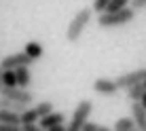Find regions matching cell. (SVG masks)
<instances>
[{"label": "cell", "instance_id": "cell-2", "mask_svg": "<svg viewBox=\"0 0 146 131\" xmlns=\"http://www.w3.org/2000/svg\"><path fill=\"white\" fill-rule=\"evenodd\" d=\"M93 13H95L93 9H80V11L72 17V21H70L68 28H66V40L68 42H76L80 38V34L85 32V28L91 23Z\"/></svg>", "mask_w": 146, "mask_h": 131}, {"label": "cell", "instance_id": "cell-9", "mask_svg": "<svg viewBox=\"0 0 146 131\" xmlns=\"http://www.w3.org/2000/svg\"><path fill=\"white\" fill-rule=\"evenodd\" d=\"M64 120H66V116H64L62 112H55V110H53V112H49L47 116H42L38 123H40L42 129H51V127H55V125H62Z\"/></svg>", "mask_w": 146, "mask_h": 131}, {"label": "cell", "instance_id": "cell-25", "mask_svg": "<svg viewBox=\"0 0 146 131\" xmlns=\"http://www.w3.org/2000/svg\"><path fill=\"white\" fill-rule=\"evenodd\" d=\"M140 102H142V106H144V108H146V93L142 95V99H140Z\"/></svg>", "mask_w": 146, "mask_h": 131}, {"label": "cell", "instance_id": "cell-3", "mask_svg": "<svg viewBox=\"0 0 146 131\" xmlns=\"http://www.w3.org/2000/svg\"><path fill=\"white\" fill-rule=\"evenodd\" d=\"M93 112V102L91 99H80L74 108V114H72V120L68 125V131H78L83 129V125L89 120V114Z\"/></svg>", "mask_w": 146, "mask_h": 131}, {"label": "cell", "instance_id": "cell-4", "mask_svg": "<svg viewBox=\"0 0 146 131\" xmlns=\"http://www.w3.org/2000/svg\"><path fill=\"white\" fill-rule=\"evenodd\" d=\"M34 64V59L30 57V55L26 51H21V53H13V55H7L4 59H0V66H2L4 70H15V68H19V66H32Z\"/></svg>", "mask_w": 146, "mask_h": 131}, {"label": "cell", "instance_id": "cell-23", "mask_svg": "<svg viewBox=\"0 0 146 131\" xmlns=\"http://www.w3.org/2000/svg\"><path fill=\"white\" fill-rule=\"evenodd\" d=\"M131 7L135 11H142V9H146V0H131Z\"/></svg>", "mask_w": 146, "mask_h": 131}, {"label": "cell", "instance_id": "cell-8", "mask_svg": "<svg viewBox=\"0 0 146 131\" xmlns=\"http://www.w3.org/2000/svg\"><path fill=\"white\" fill-rule=\"evenodd\" d=\"M131 116L135 118L138 129L146 131V108L142 106V102H131Z\"/></svg>", "mask_w": 146, "mask_h": 131}, {"label": "cell", "instance_id": "cell-22", "mask_svg": "<svg viewBox=\"0 0 146 131\" xmlns=\"http://www.w3.org/2000/svg\"><path fill=\"white\" fill-rule=\"evenodd\" d=\"M38 129H42L40 123H23L21 125V131H38Z\"/></svg>", "mask_w": 146, "mask_h": 131}, {"label": "cell", "instance_id": "cell-24", "mask_svg": "<svg viewBox=\"0 0 146 131\" xmlns=\"http://www.w3.org/2000/svg\"><path fill=\"white\" fill-rule=\"evenodd\" d=\"M4 89V68L0 66V91Z\"/></svg>", "mask_w": 146, "mask_h": 131}, {"label": "cell", "instance_id": "cell-14", "mask_svg": "<svg viewBox=\"0 0 146 131\" xmlns=\"http://www.w3.org/2000/svg\"><path fill=\"white\" fill-rule=\"evenodd\" d=\"M112 129H117V131H133V129H138V125H135L133 116H121L117 123H114Z\"/></svg>", "mask_w": 146, "mask_h": 131}, {"label": "cell", "instance_id": "cell-5", "mask_svg": "<svg viewBox=\"0 0 146 131\" xmlns=\"http://www.w3.org/2000/svg\"><path fill=\"white\" fill-rule=\"evenodd\" d=\"M93 91L100 93V95H108V97H112V95H117V93L121 91V87H119L117 80H110V78H106V76H100V78L93 83Z\"/></svg>", "mask_w": 146, "mask_h": 131}, {"label": "cell", "instance_id": "cell-17", "mask_svg": "<svg viewBox=\"0 0 146 131\" xmlns=\"http://www.w3.org/2000/svg\"><path fill=\"white\" fill-rule=\"evenodd\" d=\"M34 108L38 110L40 118H42V116H47L49 112H53V110H55V106H53V102H49V99H44V102H38L36 106H34Z\"/></svg>", "mask_w": 146, "mask_h": 131}, {"label": "cell", "instance_id": "cell-6", "mask_svg": "<svg viewBox=\"0 0 146 131\" xmlns=\"http://www.w3.org/2000/svg\"><path fill=\"white\" fill-rule=\"evenodd\" d=\"M144 78H146V68H142V70H131V72L121 74V76H117V83H119V87H121V89H125V91H127L131 85L142 83Z\"/></svg>", "mask_w": 146, "mask_h": 131}, {"label": "cell", "instance_id": "cell-7", "mask_svg": "<svg viewBox=\"0 0 146 131\" xmlns=\"http://www.w3.org/2000/svg\"><path fill=\"white\" fill-rule=\"evenodd\" d=\"M0 95L11 97V99H19V102H26V104H32V99H34V93L23 87H4L0 91Z\"/></svg>", "mask_w": 146, "mask_h": 131}, {"label": "cell", "instance_id": "cell-1", "mask_svg": "<svg viewBox=\"0 0 146 131\" xmlns=\"http://www.w3.org/2000/svg\"><path fill=\"white\" fill-rule=\"evenodd\" d=\"M135 9L129 7L121 9V11H104L98 15V26L100 28H119V26H127L135 19Z\"/></svg>", "mask_w": 146, "mask_h": 131}, {"label": "cell", "instance_id": "cell-11", "mask_svg": "<svg viewBox=\"0 0 146 131\" xmlns=\"http://www.w3.org/2000/svg\"><path fill=\"white\" fill-rule=\"evenodd\" d=\"M15 72H17V87L30 89V85H32V74H30V66H19V68H15Z\"/></svg>", "mask_w": 146, "mask_h": 131}, {"label": "cell", "instance_id": "cell-20", "mask_svg": "<svg viewBox=\"0 0 146 131\" xmlns=\"http://www.w3.org/2000/svg\"><path fill=\"white\" fill-rule=\"evenodd\" d=\"M106 129H108L106 125H98V123H91V120H87L83 125V131H106Z\"/></svg>", "mask_w": 146, "mask_h": 131}, {"label": "cell", "instance_id": "cell-21", "mask_svg": "<svg viewBox=\"0 0 146 131\" xmlns=\"http://www.w3.org/2000/svg\"><path fill=\"white\" fill-rule=\"evenodd\" d=\"M108 4H110V0H93V11L100 15L108 9Z\"/></svg>", "mask_w": 146, "mask_h": 131}, {"label": "cell", "instance_id": "cell-13", "mask_svg": "<svg viewBox=\"0 0 146 131\" xmlns=\"http://www.w3.org/2000/svg\"><path fill=\"white\" fill-rule=\"evenodd\" d=\"M23 51H26L30 57L36 62V59L42 57V53H44V49H42V44L38 42V40H30V42H26V47H23Z\"/></svg>", "mask_w": 146, "mask_h": 131}, {"label": "cell", "instance_id": "cell-18", "mask_svg": "<svg viewBox=\"0 0 146 131\" xmlns=\"http://www.w3.org/2000/svg\"><path fill=\"white\" fill-rule=\"evenodd\" d=\"M4 87H17V72L15 70H4Z\"/></svg>", "mask_w": 146, "mask_h": 131}, {"label": "cell", "instance_id": "cell-26", "mask_svg": "<svg viewBox=\"0 0 146 131\" xmlns=\"http://www.w3.org/2000/svg\"><path fill=\"white\" fill-rule=\"evenodd\" d=\"M144 11H146V9H144Z\"/></svg>", "mask_w": 146, "mask_h": 131}, {"label": "cell", "instance_id": "cell-19", "mask_svg": "<svg viewBox=\"0 0 146 131\" xmlns=\"http://www.w3.org/2000/svg\"><path fill=\"white\" fill-rule=\"evenodd\" d=\"M129 4H131V0H110V4H108L106 11H121V9L129 7Z\"/></svg>", "mask_w": 146, "mask_h": 131}, {"label": "cell", "instance_id": "cell-15", "mask_svg": "<svg viewBox=\"0 0 146 131\" xmlns=\"http://www.w3.org/2000/svg\"><path fill=\"white\" fill-rule=\"evenodd\" d=\"M144 93H146L144 80H142V83H135V85H131V87L127 89V95H129V99H131V102H140Z\"/></svg>", "mask_w": 146, "mask_h": 131}, {"label": "cell", "instance_id": "cell-12", "mask_svg": "<svg viewBox=\"0 0 146 131\" xmlns=\"http://www.w3.org/2000/svg\"><path fill=\"white\" fill-rule=\"evenodd\" d=\"M30 104L26 102H19V99H11V97H4L0 95V108H11V110H17V112H23Z\"/></svg>", "mask_w": 146, "mask_h": 131}, {"label": "cell", "instance_id": "cell-10", "mask_svg": "<svg viewBox=\"0 0 146 131\" xmlns=\"http://www.w3.org/2000/svg\"><path fill=\"white\" fill-rule=\"evenodd\" d=\"M0 120H4V123H9V125L21 127V112L11 110V108H0Z\"/></svg>", "mask_w": 146, "mask_h": 131}, {"label": "cell", "instance_id": "cell-16", "mask_svg": "<svg viewBox=\"0 0 146 131\" xmlns=\"http://www.w3.org/2000/svg\"><path fill=\"white\" fill-rule=\"evenodd\" d=\"M38 120H40V114H38L36 108H30L28 106V108L21 112V125L23 123H38Z\"/></svg>", "mask_w": 146, "mask_h": 131}]
</instances>
